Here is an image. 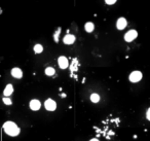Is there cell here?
Returning <instances> with one entry per match:
<instances>
[{"label":"cell","instance_id":"obj_5","mask_svg":"<svg viewBox=\"0 0 150 141\" xmlns=\"http://www.w3.org/2000/svg\"><path fill=\"white\" fill-rule=\"evenodd\" d=\"M58 64H59V66H60V68H62V69H66L69 65L68 59H67L66 57L61 56L58 59Z\"/></svg>","mask_w":150,"mask_h":141},{"label":"cell","instance_id":"obj_19","mask_svg":"<svg viewBox=\"0 0 150 141\" xmlns=\"http://www.w3.org/2000/svg\"><path fill=\"white\" fill-rule=\"evenodd\" d=\"M89 141H99V140H98L97 138H94V139H91V140H89Z\"/></svg>","mask_w":150,"mask_h":141},{"label":"cell","instance_id":"obj_4","mask_svg":"<svg viewBox=\"0 0 150 141\" xmlns=\"http://www.w3.org/2000/svg\"><path fill=\"white\" fill-rule=\"evenodd\" d=\"M44 107H45L46 110L49 111H53L56 110L57 108V103L53 100V99H47V100L44 102Z\"/></svg>","mask_w":150,"mask_h":141},{"label":"cell","instance_id":"obj_10","mask_svg":"<svg viewBox=\"0 0 150 141\" xmlns=\"http://www.w3.org/2000/svg\"><path fill=\"white\" fill-rule=\"evenodd\" d=\"M13 85H7L6 87H5V89H4V91H3V95L5 96V97H9L11 94H13Z\"/></svg>","mask_w":150,"mask_h":141},{"label":"cell","instance_id":"obj_12","mask_svg":"<svg viewBox=\"0 0 150 141\" xmlns=\"http://www.w3.org/2000/svg\"><path fill=\"white\" fill-rule=\"evenodd\" d=\"M55 72H56V70H55V68H53V67H47L45 69V74L49 75V76L53 75L55 74Z\"/></svg>","mask_w":150,"mask_h":141},{"label":"cell","instance_id":"obj_13","mask_svg":"<svg viewBox=\"0 0 150 141\" xmlns=\"http://www.w3.org/2000/svg\"><path fill=\"white\" fill-rule=\"evenodd\" d=\"M42 51H43V47H42L41 44H35L34 45V51L36 54H40V53H42Z\"/></svg>","mask_w":150,"mask_h":141},{"label":"cell","instance_id":"obj_15","mask_svg":"<svg viewBox=\"0 0 150 141\" xmlns=\"http://www.w3.org/2000/svg\"><path fill=\"white\" fill-rule=\"evenodd\" d=\"M2 101H3V103H4L5 105H11V100H10L8 97H4L2 99Z\"/></svg>","mask_w":150,"mask_h":141},{"label":"cell","instance_id":"obj_9","mask_svg":"<svg viewBox=\"0 0 150 141\" xmlns=\"http://www.w3.org/2000/svg\"><path fill=\"white\" fill-rule=\"evenodd\" d=\"M11 75H13L15 78H22L23 72H22V70H21L20 68L15 67V68H13V69L11 70Z\"/></svg>","mask_w":150,"mask_h":141},{"label":"cell","instance_id":"obj_20","mask_svg":"<svg viewBox=\"0 0 150 141\" xmlns=\"http://www.w3.org/2000/svg\"><path fill=\"white\" fill-rule=\"evenodd\" d=\"M2 13V10H1V9H0V13Z\"/></svg>","mask_w":150,"mask_h":141},{"label":"cell","instance_id":"obj_7","mask_svg":"<svg viewBox=\"0 0 150 141\" xmlns=\"http://www.w3.org/2000/svg\"><path fill=\"white\" fill-rule=\"evenodd\" d=\"M127 22L125 18H119L117 20V23H116V27L118 30H123V29L127 27Z\"/></svg>","mask_w":150,"mask_h":141},{"label":"cell","instance_id":"obj_18","mask_svg":"<svg viewBox=\"0 0 150 141\" xmlns=\"http://www.w3.org/2000/svg\"><path fill=\"white\" fill-rule=\"evenodd\" d=\"M146 118H147L148 121H150V107L148 108L147 112H146Z\"/></svg>","mask_w":150,"mask_h":141},{"label":"cell","instance_id":"obj_14","mask_svg":"<svg viewBox=\"0 0 150 141\" xmlns=\"http://www.w3.org/2000/svg\"><path fill=\"white\" fill-rule=\"evenodd\" d=\"M91 101L94 103H98L100 101V96L98 94H92L91 95Z\"/></svg>","mask_w":150,"mask_h":141},{"label":"cell","instance_id":"obj_6","mask_svg":"<svg viewBox=\"0 0 150 141\" xmlns=\"http://www.w3.org/2000/svg\"><path fill=\"white\" fill-rule=\"evenodd\" d=\"M41 107V103L39 100H37V99H33V100L30 101V108L32 109V110L36 111V110H39Z\"/></svg>","mask_w":150,"mask_h":141},{"label":"cell","instance_id":"obj_2","mask_svg":"<svg viewBox=\"0 0 150 141\" xmlns=\"http://www.w3.org/2000/svg\"><path fill=\"white\" fill-rule=\"evenodd\" d=\"M138 36V32L136 30H130L127 31V33H125V40L127 41V42H131V41H133L134 39L137 38Z\"/></svg>","mask_w":150,"mask_h":141},{"label":"cell","instance_id":"obj_3","mask_svg":"<svg viewBox=\"0 0 150 141\" xmlns=\"http://www.w3.org/2000/svg\"><path fill=\"white\" fill-rule=\"evenodd\" d=\"M142 72L140 71H133L130 74V82H138L142 80Z\"/></svg>","mask_w":150,"mask_h":141},{"label":"cell","instance_id":"obj_11","mask_svg":"<svg viewBox=\"0 0 150 141\" xmlns=\"http://www.w3.org/2000/svg\"><path fill=\"white\" fill-rule=\"evenodd\" d=\"M84 29H85V31H87V32L91 33V32H93V31H94L95 26H94V24H93L92 22H87V23L84 25Z\"/></svg>","mask_w":150,"mask_h":141},{"label":"cell","instance_id":"obj_16","mask_svg":"<svg viewBox=\"0 0 150 141\" xmlns=\"http://www.w3.org/2000/svg\"><path fill=\"white\" fill-rule=\"evenodd\" d=\"M105 2H106L107 4L111 5V4H114V3L116 2V0H105Z\"/></svg>","mask_w":150,"mask_h":141},{"label":"cell","instance_id":"obj_1","mask_svg":"<svg viewBox=\"0 0 150 141\" xmlns=\"http://www.w3.org/2000/svg\"><path fill=\"white\" fill-rule=\"evenodd\" d=\"M3 130L6 134H7L8 136H18L19 134H20V128L18 127L17 124H15L13 122H5L4 125H3Z\"/></svg>","mask_w":150,"mask_h":141},{"label":"cell","instance_id":"obj_8","mask_svg":"<svg viewBox=\"0 0 150 141\" xmlns=\"http://www.w3.org/2000/svg\"><path fill=\"white\" fill-rule=\"evenodd\" d=\"M75 36L73 34H67L65 37H64V43L65 44H72L75 42Z\"/></svg>","mask_w":150,"mask_h":141},{"label":"cell","instance_id":"obj_17","mask_svg":"<svg viewBox=\"0 0 150 141\" xmlns=\"http://www.w3.org/2000/svg\"><path fill=\"white\" fill-rule=\"evenodd\" d=\"M60 32H61V29L59 28L58 30H57L56 35H55V40H56V41H58V35H60Z\"/></svg>","mask_w":150,"mask_h":141}]
</instances>
